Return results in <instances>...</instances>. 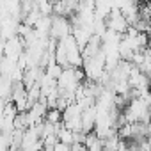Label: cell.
Masks as SVG:
<instances>
[{"instance_id":"7","label":"cell","mask_w":151,"mask_h":151,"mask_svg":"<svg viewBox=\"0 0 151 151\" xmlns=\"http://www.w3.org/2000/svg\"><path fill=\"white\" fill-rule=\"evenodd\" d=\"M84 146H86V149H91V151H100V149H103V140L91 130V132H87L86 133V137H84Z\"/></svg>"},{"instance_id":"3","label":"cell","mask_w":151,"mask_h":151,"mask_svg":"<svg viewBox=\"0 0 151 151\" xmlns=\"http://www.w3.org/2000/svg\"><path fill=\"white\" fill-rule=\"evenodd\" d=\"M68 34H71V22L68 20V16L52 14V23H50L48 36L53 37V39H60V37H64Z\"/></svg>"},{"instance_id":"5","label":"cell","mask_w":151,"mask_h":151,"mask_svg":"<svg viewBox=\"0 0 151 151\" xmlns=\"http://www.w3.org/2000/svg\"><path fill=\"white\" fill-rule=\"evenodd\" d=\"M25 50V43H23V39L20 37V36H11V37H7L6 39V43H4V55L6 57H9V59H18V55L22 53Z\"/></svg>"},{"instance_id":"1","label":"cell","mask_w":151,"mask_h":151,"mask_svg":"<svg viewBox=\"0 0 151 151\" xmlns=\"http://www.w3.org/2000/svg\"><path fill=\"white\" fill-rule=\"evenodd\" d=\"M84 71L82 68H73V66H66L62 68L60 75L55 78L57 82V87L59 89H66V91H75L77 86L80 82H84Z\"/></svg>"},{"instance_id":"4","label":"cell","mask_w":151,"mask_h":151,"mask_svg":"<svg viewBox=\"0 0 151 151\" xmlns=\"http://www.w3.org/2000/svg\"><path fill=\"white\" fill-rule=\"evenodd\" d=\"M105 25H107V29H110V30H114V32H117V34H124L126 29H128V22H126L124 14H123L119 9H116V7L107 14Z\"/></svg>"},{"instance_id":"2","label":"cell","mask_w":151,"mask_h":151,"mask_svg":"<svg viewBox=\"0 0 151 151\" xmlns=\"http://www.w3.org/2000/svg\"><path fill=\"white\" fill-rule=\"evenodd\" d=\"M82 71H84V77L87 80H98L100 75L105 71V62H103V53L101 50L93 55V57H87L82 60Z\"/></svg>"},{"instance_id":"6","label":"cell","mask_w":151,"mask_h":151,"mask_svg":"<svg viewBox=\"0 0 151 151\" xmlns=\"http://www.w3.org/2000/svg\"><path fill=\"white\" fill-rule=\"evenodd\" d=\"M18 25L20 22L11 18V16H6L2 22H0V36L4 39L11 37V36H18Z\"/></svg>"},{"instance_id":"8","label":"cell","mask_w":151,"mask_h":151,"mask_svg":"<svg viewBox=\"0 0 151 151\" xmlns=\"http://www.w3.org/2000/svg\"><path fill=\"white\" fill-rule=\"evenodd\" d=\"M43 69H45V73L48 75V77H52V78H57L59 75H60V71H62V66H60V64H57L55 60H50V62H48V64H46Z\"/></svg>"},{"instance_id":"10","label":"cell","mask_w":151,"mask_h":151,"mask_svg":"<svg viewBox=\"0 0 151 151\" xmlns=\"http://www.w3.org/2000/svg\"><path fill=\"white\" fill-rule=\"evenodd\" d=\"M52 149H53V151H68V149H69V144L57 140V142L53 144V147H52Z\"/></svg>"},{"instance_id":"9","label":"cell","mask_w":151,"mask_h":151,"mask_svg":"<svg viewBox=\"0 0 151 151\" xmlns=\"http://www.w3.org/2000/svg\"><path fill=\"white\" fill-rule=\"evenodd\" d=\"M45 119H46V121H50V123H60V121H62V112H60L59 109L52 107V109H48V110H46Z\"/></svg>"}]
</instances>
